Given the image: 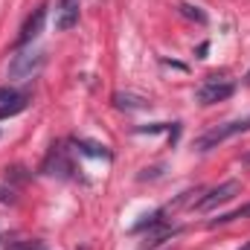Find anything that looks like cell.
<instances>
[{"label": "cell", "instance_id": "cell-1", "mask_svg": "<svg viewBox=\"0 0 250 250\" xmlns=\"http://www.w3.org/2000/svg\"><path fill=\"white\" fill-rule=\"evenodd\" d=\"M245 131H250V117L248 120H236V123L212 128L209 134H204V137L195 140V148H198V151H209V148H215L218 143H224V140H230V137H236V134H245Z\"/></svg>", "mask_w": 250, "mask_h": 250}, {"label": "cell", "instance_id": "cell-2", "mask_svg": "<svg viewBox=\"0 0 250 250\" xmlns=\"http://www.w3.org/2000/svg\"><path fill=\"white\" fill-rule=\"evenodd\" d=\"M239 192H242V184H239V181H224V184H218L215 189H209L201 201H195V209H198V212H209V209H215V207L233 201Z\"/></svg>", "mask_w": 250, "mask_h": 250}, {"label": "cell", "instance_id": "cell-3", "mask_svg": "<svg viewBox=\"0 0 250 250\" xmlns=\"http://www.w3.org/2000/svg\"><path fill=\"white\" fill-rule=\"evenodd\" d=\"M233 82H218V79H212V82H207V84H201L198 87V102L201 105H215V102H224V99H230L233 96Z\"/></svg>", "mask_w": 250, "mask_h": 250}, {"label": "cell", "instance_id": "cell-4", "mask_svg": "<svg viewBox=\"0 0 250 250\" xmlns=\"http://www.w3.org/2000/svg\"><path fill=\"white\" fill-rule=\"evenodd\" d=\"M44 62V56L41 53H32V50H26V53H15L12 56V64H9V76H15V79H26V76H32L38 67Z\"/></svg>", "mask_w": 250, "mask_h": 250}, {"label": "cell", "instance_id": "cell-5", "mask_svg": "<svg viewBox=\"0 0 250 250\" xmlns=\"http://www.w3.org/2000/svg\"><path fill=\"white\" fill-rule=\"evenodd\" d=\"M26 108V96L18 93L15 87H0V120L6 117H15Z\"/></svg>", "mask_w": 250, "mask_h": 250}, {"label": "cell", "instance_id": "cell-6", "mask_svg": "<svg viewBox=\"0 0 250 250\" xmlns=\"http://www.w3.org/2000/svg\"><path fill=\"white\" fill-rule=\"evenodd\" d=\"M44 18H47V6H38V9L26 18L23 29H21V35H18V47H26L29 41L38 38V32H41V26H44Z\"/></svg>", "mask_w": 250, "mask_h": 250}, {"label": "cell", "instance_id": "cell-7", "mask_svg": "<svg viewBox=\"0 0 250 250\" xmlns=\"http://www.w3.org/2000/svg\"><path fill=\"white\" fill-rule=\"evenodd\" d=\"M79 23V0H62L56 6V29H70Z\"/></svg>", "mask_w": 250, "mask_h": 250}, {"label": "cell", "instance_id": "cell-8", "mask_svg": "<svg viewBox=\"0 0 250 250\" xmlns=\"http://www.w3.org/2000/svg\"><path fill=\"white\" fill-rule=\"evenodd\" d=\"M44 172H47V175H62V178H67V175L73 172V166H70V160H67V151H64L62 146H56V148L50 151V157H47V163H44Z\"/></svg>", "mask_w": 250, "mask_h": 250}, {"label": "cell", "instance_id": "cell-9", "mask_svg": "<svg viewBox=\"0 0 250 250\" xmlns=\"http://www.w3.org/2000/svg\"><path fill=\"white\" fill-rule=\"evenodd\" d=\"M114 105L120 111H143V108H148V102L143 96H134V93H114Z\"/></svg>", "mask_w": 250, "mask_h": 250}, {"label": "cell", "instance_id": "cell-10", "mask_svg": "<svg viewBox=\"0 0 250 250\" xmlns=\"http://www.w3.org/2000/svg\"><path fill=\"white\" fill-rule=\"evenodd\" d=\"M239 218H250V204H248V207H239V209H233V212H224V215H218V218H212V221H209V227L230 224V221H239Z\"/></svg>", "mask_w": 250, "mask_h": 250}, {"label": "cell", "instance_id": "cell-11", "mask_svg": "<svg viewBox=\"0 0 250 250\" xmlns=\"http://www.w3.org/2000/svg\"><path fill=\"white\" fill-rule=\"evenodd\" d=\"M76 146H79V151H82V154H87V157H111V151H108L105 146H99V143L76 140Z\"/></svg>", "mask_w": 250, "mask_h": 250}, {"label": "cell", "instance_id": "cell-12", "mask_svg": "<svg viewBox=\"0 0 250 250\" xmlns=\"http://www.w3.org/2000/svg\"><path fill=\"white\" fill-rule=\"evenodd\" d=\"M6 250H47L41 242H35V239H21V242H9Z\"/></svg>", "mask_w": 250, "mask_h": 250}, {"label": "cell", "instance_id": "cell-13", "mask_svg": "<svg viewBox=\"0 0 250 250\" xmlns=\"http://www.w3.org/2000/svg\"><path fill=\"white\" fill-rule=\"evenodd\" d=\"M181 12H184L187 18H195L198 23H207V15H204V12H198V9H195V6H189V3H184V6H181Z\"/></svg>", "mask_w": 250, "mask_h": 250}, {"label": "cell", "instance_id": "cell-14", "mask_svg": "<svg viewBox=\"0 0 250 250\" xmlns=\"http://www.w3.org/2000/svg\"><path fill=\"white\" fill-rule=\"evenodd\" d=\"M239 250H250V242H248V245H245V248H239Z\"/></svg>", "mask_w": 250, "mask_h": 250}]
</instances>
